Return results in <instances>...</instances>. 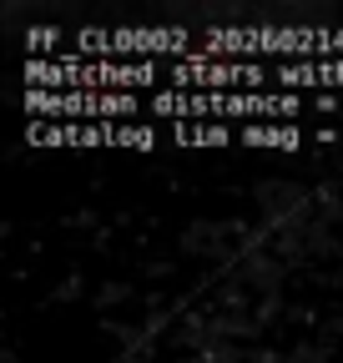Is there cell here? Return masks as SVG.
Returning a JSON list of instances; mask_svg holds the SVG:
<instances>
[{"label": "cell", "instance_id": "cell-1", "mask_svg": "<svg viewBox=\"0 0 343 363\" xmlns=\"http://www.w3.org/2000/svg\"><path fill=\"white\" fill-rule=\"evenodd\" d=\"M197 56L207 61H257V56H283L288 61H338L343 56V30H278V26H218L207 30Z\"/></svg>", "mask_w": 343, "mask_h": 363}, {"label": "cell", "instance_id": "cell-2", "mask_svg": "<svg viewBox=\"0 0 343 363\" xmlns=\"http://www.w3.org/2000/svg\"><path fill=\"white\" fill-rule=\"evenodd\" d=\"M30 91H137L167 81L162 61H26Z\"/></svg>", "mask_w": 343, "mask_h": 363}, {"label": "cell", "instance_id": "cell-3", "mask_svg": "<svg viewBox=\"0 0 343 363\" xmlns=\"http://www.w3.org/2000/svg\"><path fill=\"white\" fill-rule=\"evenodd\" d=\"M71 40H76L71 61L76 56L81 61H132V56H157L162 61L167 56L172 66H177V61L197 56L192 35L177 30V26H162V30H76Z\"/></svg>", "mask_w": 343, "mask_h": 363}, {"label": "cell", "instance_id": "cell-4", "mask_svg": "<svg viewBox=\"0 0 343 363\" xmlns=\"http://www.w3.org/2000/svg\"><path fill=\"white\" fill-rule=\"evenodd\" d=\"M167 81H172V91H257V86L273 81V71L263 61H207V56H192V61L167 66Z\"/></svg>", "mask_w": 343, "mask_h": 363}, {"label": "cell", "instance_id": "cell-5", "mask_svg": "<svg viewBox=\"0 0 343 363\" xmlns=\"http://www.w3.org/2000/svg\"><path fill=\"white\" fill-rule=\"evenodd\" d=\"M30 116H142L147 101L132 91H26Z\"/></svg>", "mask_w": 343, "mask_h": 363}, {"label": "cell", "instance_id": "cell-6", "mask_svg": "<svg viewBox=\"0 0 343 363\" xmlns=\"http://www.w3.org/2000/svg\"><path fill=\"white\" fill-rule=\"evenodd\" d=\"M30 147H152V126H121V121H56V126H30Z\"/></svg>", "mask_w": 343, "mask_h": 363}, {"label": "cell", "instance_id": "cell-7", "mask_svg": "<svg viewBox=\"0 0 343 363\" xmlns=\"http://www.w3.org/2000/svg\"><path fill=\"white\" fill-rule=\"evenodd\" d=\"M273 81L283 86V91H293V96H303V91H338L343 96V56L338 61H288V66H278L273 71Z\"/></svg>", "mask_w": 343, "mask_h": 363}, {"label": "cell", "instance_id": "cell-8", "mask_svg": "<svg viewBox=\"0 0 343 363\" xmlns=\"http://www.w3.org/2000/svg\"><path fill=\"white\" fill-rule=\"evenodd\" d=\"M237 142H242V147H283V152H293V147L313 142V131H298V126H273V121H252V126H242V131H237Z\"/></svg>", "mask_w": 343, "mask_h": 363}, {"label": "cell", "instance_id": "cell-9", "mask_svg": "<svg viewBox=\"0 0 343 363\" xmlns=\"http://www.w3.org/2000/svg\"><path fill=\"white\" fill-rule=\"evenodd\" d=\"M172 142L177 147H232L237 142V131L232 126H218V121H177L172 126Z\"/></svg>", "mask_w": 343, "mask_h": 363}]
</instances>
